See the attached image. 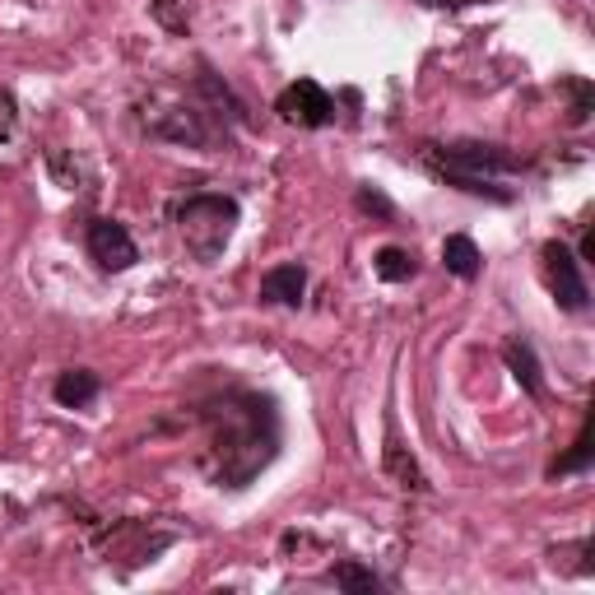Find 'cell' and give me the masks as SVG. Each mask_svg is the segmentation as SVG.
Returning <instances> with one entry per match:
<instances>
[{"label":"cell","mask_w":595,"mask_h":595,"mask_svg":"<svg viewBox=\"0 0 595 595\" xmlns=\"http://www.w3.org/2000/svg\"><path fill=\"white\" fill-rule=\"evenodd\" d=\"M210 428V475L219 488H247L279 452V409L261 391L228 386L200 409Z\"/></svg>","instance_id":"obj_1"},{"label":"cell","mask_w":595,"mask_h":595,"mask_svg":"<svg viewBox=\"0 0 595 595\" xmlns=\"http://www.w3.org/2000/svg\"><path fill=\"white\" fill-rule=\"evenodd\" d=\"M424 168L447 187H460L470 196H488V200H512L507 191H498L494 177L503 172H522L526 163L516 159L503 145H479V140H460V145H424Z\"/></svg>","instance_id":"obj_2"},{"label":"cell","mask_w":595,"mask_h":595,"mask_svg":"<svg viewBox=\"0 0 595 595\" xmlns=\"http://www.w3.org/2000/svg\"><path fill=\"white\" fill-rule=\"evenodd\" d=\"M232 224H238V200L232 196H191L177 205V228L200 261H215L228 247Z\"/></svg>","instance_id":"obj_3"},{"label":"cell","mask_w":595,"mask_h":595,"mask_svg":"<svg viewBox=\"0 0 595 595\" xmlns=\"http://www.w3.org/2000/svg\"><path fill=\"white\" fill-rule=\"evenodd\" d=\"M545 284H549V294L554 303L563 307V313H586L591 307V289H586V275H582V261L573 256V247L567 242H545Z\"/></svg>","instance_id":"obj_4"},{"label":"cell","mask_w":595,"mask_h":595,"mask_svg":"<svg viewBox=\"0 0 595 595\" xmlns=\"http://www.w3.org/2000/svg\"><path fill=\"white\" fill-rule=\"evenodd\" d=\"M275 112L284 121H294V126H307V131H317V126H330L335 121V98L317 85V80H298L279 93L275 102Z\"/></svg>","instance_id":"obj_5"},{"label":"cell","mask_w":595,"mask_h":595,"mask_svg":"<svg viewBox=\"0 0 595 595\" xmlns=\"http://www.w3.org/2000/svg\"><path fill=\"white\" fill-rule=\"evenodd\" d=\"M89 256H93L102 270L121 275V270H131V266L140 261V247H136L131 232H126V224H117V219H93V224H89Z\"/></svg>","instance_id":"obj_6"},{"label":"cell","mask_w":595,"mask_h":595,"mask_svg":"<svg viewBox=\"0 0 595 595\" xmlns=\"http://www.w3.org/2000/svg\"><path fill=\"white\" fill-rule=\"evenodd\" d=\"M303 289H307V270L298 261L289 266H275L261 275V303H279V307H298L303 303Z\"/></svg>","instance_id":"obj_7"},{"label":"cell","mask_w":595,"mask_h":595,"mask_svg":"<svg viewBox=\"0 0 595 595\" xmlns=\"http://www.w3.org/2000/svg\"><path fill=\"white\" fill-rule=\"evenodd\" d=\"M503 358H507V368H512V377L526 386V396H545V377H539V364H535V354H530V345L526 340H507L503 345Z\"/></svg>","instance_id":"obj_8"},{"label":"cell","mask_w":595,"mask_h":595,"mask_svg":"<svg viewBox=\"0 0 595 595\" xmlns=\"http://www.w3.org/2000/svg\"><path fill=\"white\" fill-rule=\"evenodd\" d=\"M98 391H102V381L89 368H70L57 377V405H66V409H85Z\"/></svg>","instance_id":"obj_9"},{"label":"cell","mask_w":595,"mask_h":595,"mask_svg":"<svg viewBox=\"0 0 595 595\" xmlns=\"http://www.w3.org/2000/svg\"><path fill=\"white\" fill-rule=\"evenodd\" d=\"M443 266H447L456 279H475L479 266H484V256H479V247H475L470 238H465V232H456V238L443 242Z\"/></svg>","instance_id":"obj_10"},{"label":"cell","mask_w":595,"mask_h":595,"mask_svg":"<svg viewBox=\"0 0 595 595\" xmlns=\"http://www.w3.org/2000/svg\"><path fill=\"white\" fill-rule=\"evenodd\" d=\"M373 270H377L386 284H405V279L414 275V251H405V247H381V251L373 256Z\"/></svg>","instance_id":"obj_11"},{"label":"cell","mask_w":595,"mask_h":595,"mask_svg":"<svg viewBox=\"0 0 595 595\" xmlns=\"http://www.w3.org/2000/svg\"><path fill=\"white\" fill-rule=\"evenodd\" d=\"M386 470L400 479V488H414V494H424V488H428L424 470L414 465V456H405V447H386Z\"/></svg>","instance_id":"obj_12"},{"label":"cell","mask_w":595,"mask_h":595,"mask_svg":"<svg viewBox=\"0 0 595 595\" xmlns=\"http://www.w3.org/2000/svg\"><path fill=\"white\" fill-rule=\"evenodd\" d=\"M591 452H595V447H591V419H586V424H582V437H577V447H573V452H567V456L554 465V475L586 470V465H591Z\"/></svg>","instance_id":"obj_13"},{"label":"cell","mask_w":595,"mask_h":595,"mask_svg":"<svg viewBox=\"0 0 595 595\" xmlns=\"http://www.w3.org/2000/svg\"><path fill=\"white\" fill-rule=\"evenodd\" d=\"M335 586H345V591H377L381 582L368 573V567H358V563H340V567H335Z\"/></svg>","instance_id":"obj_14"},{"label":"cell","mask_w":595,"mask_h":595,"mask_svg":"<svg viewBox=\"0 0 595 595\" xmlns=\"http://www.w3.org/2000/svg\"><path fill=\"white\" fill-rule=\"evenodd\" d=\"M563 89H573V108H567V121L582 126L591 117V102H595V89L586 80H563Z\"/></svg>","instance_id":"obj_15"},{"label":"cell","mask_w":595,"mask_h":595,"mask_svg":"<svg viewBox=\"0 0 595 595\" xmlns=\"http://www.w3.org/2000/svg\"><path fill=\"white\" fill-rule=\"evenodd\" d=\"M358 205H364L368 215H381V219H391L396 210H391V200H386L381 191H373V187H358Z\"/></svg>","instance_id":"obj_16"},{"label":"cell","mask_w":595,"mask_h":595,"mask_svg":"<svg viewBox=\"0 0 595 595\" xmlns=\"http://www.w3.org/2000/svg\"><path fill=\"white\" fill-rule=\"evenodd\" d=\"M10 131H14V98L0 93V140H10Z\"/></svg>","instance_id":"obj_17"},{"label":"cell","mask_w":595,"mask_h":595,"mask_svg":"<svg viewBox=\"0 0 595 595\" xmlns=\"http://www.w3.org/2000/svg\"><path fill=\"white\" fill-rule=\"evenodd\" d=\"M577 261H595V232H586V238H582V256H577Z\"/></svg>","instance_id":"obj_18"},{"label":"cell","mask_w":595,"mask_h":595,"mask_svg":"<svg viewBox=\"0 0 595 595\" xmlns=\"http://www.w3.org/2000/svg\"><path fill=\"white\" fill-rule=\"evenodd\" d=\"M424 6H447V0H424Z\"/></svg>","instance_id":"obj_19"}]
</instances>
